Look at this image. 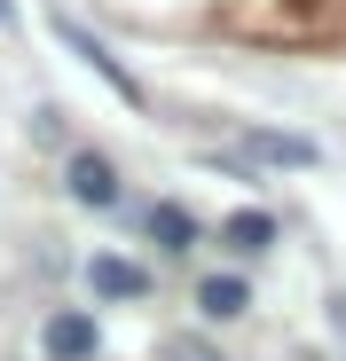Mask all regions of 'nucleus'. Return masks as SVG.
Here are the masks:
<instances>
[{"label": "nucleus", "mask_w": 346, "mask_h": 361, "mask_svg": "<svg viewBox=\"0 0 346 361\" xmlns=\"http://www.w3.org/2000/svg\"><path fill=\"white\" fill-rule=\"evenodd\" d=\"M165 361H220V353H213V345H197V338H173V345H165Z\"/></svg>", "instance_id": "9"}, {"label": "nucleus", "mask_w": 346, "mask_h": 361, "mask_svg": "<svg viewBox=\"0 0 346 361\" xmlns=\"http://www.w3.org/2000/svg\"><path fill=\"white\" fill-rule=\"evenodd\" d=\"M150 235H157L165 252H189V244H197V220H189L181 204H157V212H150Z\"/></svg>", "instance_id": "6"}, {"label": "nucleus", "mask_w": 346, "mask_h": 361, "mask_svg": "<svg viewBox=\"0 0 346 361\" xmlns=\"http://www.w3.org/2000/svg\"><path fill=\"white\" fill-rule=\"evenodd\" d=\"M220 235H228V252H268V244H275V220H268V212H237Z\"/></svg>", "instance_id": "7"}, {"label": "nucleus", "mask_w": 346, "mask_h": 361, "mask_svg": "<svg viewBox=\"0 0 346 361\" xmlns=\"http://www.w3.org/2000/svg\"><path fill=\"white\" fill-rule=\"evenodd\" d=\"M55 39H64V47H71V55H79V63H87V71H95V79H102V87H110V94H126V102H142V87H134V79H126V71H119V63H110V55H102V39H95V32H87V24H71V16H64V8H55Z\"/></svg>", "instance_id": "1"}, {"label": "nucleus", "mask_w": 346, "mask_h": 361, "mask_svg": "<svg viewBox=\"0 0 346 361\" xmlns=\"http://www.w3.org/2000/svg\"><path fill=\"white\" fill-rule=\"evenodd\" d=\"M87 290H95V298H142L150 275H142L134 259H119V252H102V259H87Z\"/></svg>", "instance_id": "3"}, {"label": "nucleus", "mask_w": 346, "mask_h": 361, "mask_svg": "<svg viewBox=\"0 0 346 361\" xmlns=\"http://www.w3.org/2000/svg\"><path fill=\"white\" fill-rule=\"evenodd\" d=\"M197 307H205L213 322H237V314L252 307V290H244L237 275H205V283H197Z\"/></svg>", "instance_id": "5"}, {"label": "nucleus", "mask_w": 346, "mask_h": 361, "mask_svg": "<svg viewBox=\"0 0 346 361\" xmlns=\"http://www.w3.org/2000/svg\"><path fill=\"white\" fill-rule=\"evenodd\" d=\"M64 180H71V197H79L87 212H110V204H119V173H110V157H95V149H71V157H64Z\"/></svg>", "instance_id": "2"}, {"label": "nucleus", "mask_w": 346, "mask_h": 361, "mask_svg": "<svg viewBox=\"0 0 346 361\" xmlns=\"http://www.w3.org/2000/svg\"><path fill=\"white\" fill-rule=\"evenodd\" d=\"M40 345H47V361H95V322L87 314H47Z\"/></svg>", "instance_id": "4"}, {"label": "nucleus", "mask_w": 346, "mask_h": 361, "mask_svg": "<svg viewBox=\"0 0 346 361\" xmlns=\"http://www.w3.org/2000/svg\"><path fill=\"white\" fill-rule=\"evenodd\" d=\"M252 157H275V165H315V149H307V142H292V134H252Z\"/></svg>", "instance_id": "8"}]
</instances>
